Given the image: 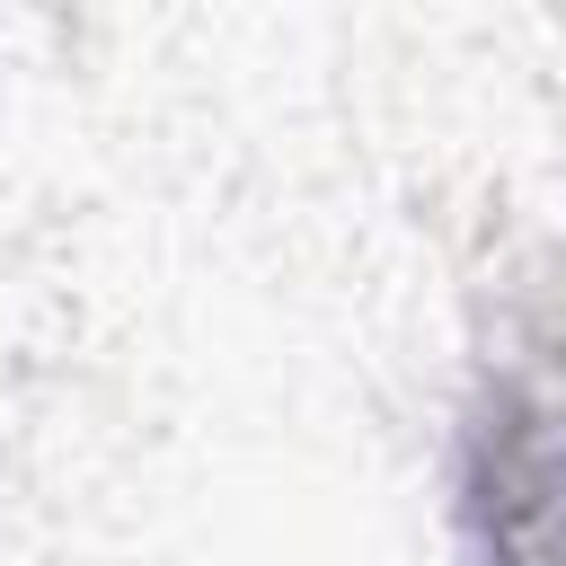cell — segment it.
<instances>
[{"mask_svg": "<svg viewBox=\"0 0 566 566\" xmlns=\"http://www.w3.org/2000/svg\"><path fill=\"white\" fill-rule=\"evenodd\" d=\"M451 522L469 566H566V354H504L451 433Z\"/></svg>", "mask_w": 566, "mask_h": 566, "instance_id": "cell-1", "label": "cell"}]
</instances>
